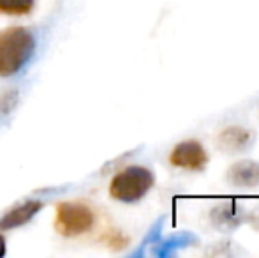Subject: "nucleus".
I'll use <instances>...</instances> for the list:
<instances>
[{
    "instance_id": "f257e3e1",
    "label": "nucleus",
    "mask_w": 259,
    "mask_h": 258,
    "mask_svg": "<svg viewBox=\"0 0 259 258\" xmlns=\"http://www.w3.org/2000/svg\"><path fill=\"white\" fill-rule=\"evenodd\" d=\"M35 52V38L27 27L0 30V76L16 75Z\"/></svg>"
},
{
    "instance_id": "f03ea898",
    "label": "nucleus",
    "mask_w": 259,
    "mask_h": 258,
    "mask_svg": "<svg viewBox=\"0 0 259 258\" xmlns=\"http://www.w3.org/2000/svg\"><path fill=\"white\" fill-rule=\"evenodd\" d=\"M155 179L152 170L145 166H127L120 170L109 182V196L123 203H134L152 190Z\"/></svg>"
},
{
    "instance_id": "7ed1b4c3",
    "label": "nucleus",
    "mask_w": 259,
    "mask_h": 258,
    "mask_svg": "<svg viewBox=\"0 0 259 258\" xmlns=\"http://www.w3.org/2000/svg\"><path fill=\"white\" fill-rule=\"evenodd\" d=\"M96 214L83 202H60L55 207V230L64 237H78L92 230Z\"/></svg>"
},
{
    "instance_id": "20e7f679",
    "label": "nucleus",
    "mask_w": 259,
    "mask_h": 258,
    "mask_svg": "<svg viewBox=\"0 0 259 258\" xmlns=\"http://www.w3.org/2000/svg\"><path fill=\"white\" fill-rule=\"evenodd\" d=\"M169 163L180 170L187 172H201L208 163V154L203 145L196 140H187L178 143L171 151Z\"/></svg>"
},
{
    "instance_id": "39448f33",
    "label": "nucleus",
    "mask_w": 259,
    "mask_h": 258,
    "mask_svg": "<svg viewBox=\"0 0 259 258\" xmlns=\"http://www.w3.org/2000/svg\"><path fill=\"white\" fill-rule=\"evenodd\" d=\"M45 203L41 200H27V202L20 203V205L13 207L9 212H6V216H2L0 219V230H11V228L21 227V225L28 223L30 219H34V216L42 209Z\"/></svg>"
},
{
    "instance_id": "423d86ee",
    "label": "nucleus",
    "mask_w": 259,
    "mask_h": 258,
    "mask_svg": "<svg viewBox=\"0 0 259 258\" xmlns=\"http://www.w3.org/2000/svg\"><path fill=\"white\" fill-rule=\"evenodd\" d=\"M252 133L243 128H228L219 134V143L224 151L228 152H238L243 151L252 141Z\"/></svg>"
},
{
    "instance_id": "0eeeda50",
    "label": "nucleus",
    "mask_w": 259,
    "mask_h": 258,
    "mask_svg": "<svg viewBox=\"0 0 259 258\" xmlns=\"http://www.w3.org/2000/svg\"><path fill=\"white\" fill-rule=\"evenodd\" d=\"M229 180L236 186L242 188H254L259 184V165L252 161L236 163L229 170Z\"/></svg>"
},
{
    "instance_id": "6e6552de",
    "label": "nucleus",
    "mask_w": 259,
    "mask_h": 258,
    "mask_svg": "<svg viewBox=\"0 0 259 258\" xmlns=\"http://www.w3.org/2000/svg\"><path fill=\"white\" fill-rule=\"evenodd\" d=\"M35 0H0V14L7 16H25L32 13Z\"/></svg>"
},
{
    "instance_id": "1a4fd4ad",
    "label": "nucleus",
    "mask_w": 259,
    "mask_h": 258,
    "mask_svg": "<svg viewBox=\"0 0 259 258\" xmlns=\"http://www.w3.org/2000/svg\"><path fill=\"white\" fill-rule=\"evenodd\" d=\"M4 255H6V239L0 234V256H4Z\"/></svg>"
}]
</instances>
